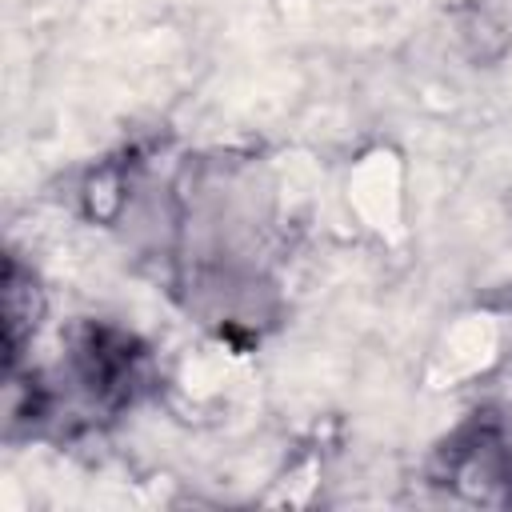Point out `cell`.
Listing matches in <instances>:
<instances>
[{"instance_id":"cell-1","label":"cell","mask_w":512,"mask_h":512,"mask_svg":"<svg viewBox=\"0 0 512 512\" xmlns=\"http://www.w3.org/2000/svg\"><path fill=\"white\" fill-rule=\"evenodd\" d=\"M152 384L156 364L136 332L112 320H80L52 372H8V432L56 424L64 436H76L140 404Z\"/></svg>"},{"instance_id":"cell-2","label":"cell","mask_w":512,"mask_h":512,"mask_svg":"<svg viewBox=\"0 0 512 512\" xmlns=\"http://www.w3.org/2000/svg\"><path fill=\"white\" fill-rule=\"evenodd\" d=\"M432 484L464 500L512 504V424L496 412H472L440 444Z\"/></svg>"},{"instance_id":"cell-3","label":"cell","mask_w":512,"mask_h":512,"mask_svg":"<svg viewBox=\"0 0 512 512\" xmlns=\"http://www.w3.org/2000/svg\"><path fill=\"white\" fill-rule=\"evenodd\" d=\"M40 316H44L40 284H36L32 268H24L8 252V260H4V360H8V368L20 364V352L36 336Z\"/></svg>"}]
</instances>
